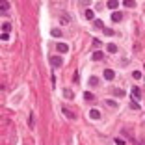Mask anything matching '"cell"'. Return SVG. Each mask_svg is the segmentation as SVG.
Masks as SVG:
<instances>
[{"instance_id":"6da1fadb","label":"cell","mask_w":145,"mask_h":145,"mask_svg":"<svg viewBox=\"0 0 145 145\" xmlns=\"http://www.w3.org/2000/svg\"><path fill=\"white\" fill-rule=\"evenodd\" d=\"M50 65L52 67H61V65H63L61 56H50Z\"/></svg>"},{"instance_id":"7a4b0ae2","label":"cell","mask_w":145,"mask_h":145,"mask_svg":"<svg viewBox=\"0 0 145 145\" xmlns=\"http://www.w3.org/2000/svg\"><path fill=\"white\" fill-rule=\"evenodd\" d=\"M56 50L60 52V54H65V52H69V45H65V43H58V45H56Z\"/></svg>"},{"instance_id":"3957f363","label":"cell","mask_w":145,"mask_h":145,"mask_svg":"<svg viewBox=\"0 0 145 145\" xmlns=\"http://www.w3.org/2000/svg\"><path fill=\"white\" fill-rule=\"evenodd\" d=\"M141 95H143V93H141V89L138 87V86H134V87H132V97H134V101H140Z\"/></svg>"},{"instance_id":"277c9868","label":"cell","mask_w":145,"mask_h":145,"mask_svg":"<svg viewBox=\"0 0 145 145\" xmlns=\"http://www.w3.org/2000/svg\"><path fill=\"white\" fill-rule=\"evenodd\" d=\"M123 21V13L121 11H114L112 13V22H121Z\"/></svg>"},{"instance_id":"5b68a950","label":"cell","mask_w":145,"mask_h":145,"mask_svg":"<svg viewBox=\"0 0 145 145\" xmlns=\"http://www.w3.org/2000/svg\"><path fill=\"white\" fill-rule=\"evenodd\" d=\"M114 76H115V72L112 69H104V78L106 80H114Z\"/></svg>"},{"instance_id":"8992f818","label":"cell","mask_w":145,"mask_h":145,"mask_svg":"<svg viewBox=\"0 0 145 145\" xmlns=\"http://www.w3.org/2000/svg\"><path fill=\"white\" fill-rule=\"evenodd\" d=\"M91 58H93V61H101V60H102V58H104V54H102V52H101V50H95Z\"/></svg>"},{"instance_id":"52a82bcc","label":"cell","mask_w":145,"mask_h":145,"mask_svg":"<svg viewBox=\"0 0 145 145\" xmlns=\"http://www.w3.org/2000/svg\"><path fill=\"white\" fill-rule=\"evenodd\" d=\"M84 15H86V19H87V21H93V19H95L93 9H86V11H84Z\"/></svg>"},{"instance_id":"ba28073f","label":"cell","mask_w":145,"mask_h":145,"mask_svg":"<svg viewBox=\"0 0 145 145\" xmlns=\"http://www.w3.org/2000/svg\"><path fill=\"white\" fill-rule=\"evenodd\" d=\"M89 117H91V119H101V112H99V110H95V108H93V110L89 112Z\"/></svg>"},{"instance_id":"9c48e42d","label":"cell","mask_w":145,"mask_h":145,"mask_svg":"<svg viewBox=\"0 0 145 145\" xmlns=\"http://www.w3.org/2000/svg\"><path fill=\"white\" fill-rule=\"evenodd\" d=\"M9 30H11V24L9 22H2V34H8Z\"/></svg>"},{"instance_id":"30bf717a","label":"cell","mask_w":145,"mask_h":145,"mask_svg":"<svg viewBox=\"0 0 145 145\" xmlns=\"http://www.w3.org/2000/svg\"><path fill=\"white\" fill-rule=\"evenodd\" d=\"M89 86L97 87V86H99V78H97V76H91V78H89Z\"/></svg>"},{"instance_id":"8fae6325","label":"cell","mask_w":145,"mask_h":145,"mask_svg":"<svg viewBox=\"0 0 145 145\" xmlns=\"http://www.w3.org/2000/svg\"><path fill=\"white\" fill-rule=\"evenodd\" d=\"M108 8H110V9H115V8H117V6H119V2H115V0H110V2H108Z\"/></svg>"},{"instance_id":"7c38bea8","label":"cell","mask_w":145,"mask_h":145,"mask_svg":"<svg viewBox=\"0 0 145 145\" xmlns=\"http://www.w3.org/2000/svg\"><path fill=\"white\" fill-rule=\"evenodd\" d=\"M84 99H86V101H93V93H89V91H84Z\"/></svg>"},{"instance_id":"4fadbf2b","label":"cell","mask_w":145,"mask_h":145,"mask_svg":"<svg viewBox=\"0 0 145 145\" xmlns=\"http://www.w3.org/2000/svg\"><path fill=\"white\" fill-rule=\"evenodd\" d=\"M108 52H112V54H115V52H117V47H115L114 43H110V45H108Z\"/></svg>"},{"instance_id":"5bb4252c","label":"cell","mask_w":145,"mask_h":145,"mask_svg":"<svg viewBox=\"0 0 145 145\" xmlns=\"http://www.w3.org/2000/svg\"><path fill=\"white\" fill-rule=\"evenodd\" d=\"M0 9H2V13H6L9 9V4H8V2H2V4H0Z\"/></svg>"},{"instance_id":"9a60e30c","label":"cell","mask_w":145,"mask_h":145,"mask_svg":"<svg viewBox=\"0 0 145 145\" xmlns=\"http://www.w3.org/2000/svg\"><path fill=\"white\" fill-rule=\"evenodd\" d=\"M93 26H95V28H102V30H104V24H102V21H99V19H97V21H93Z\"/></svg>"},{"instance_id":"2e32d148","label":"cell","mask_w":145,"mask_h":145,"mask_svg":"<svg viewBox=\"0 0 145 145\" xmlns=\"http://www.w3.org/2000/svg\"><path fill=\"white\" fill-rule=\"evenodd\" d=\"M52 35H54V37H60V35H61V30H60V28H54V30H52Z\"/></svg>"},{"instance_id":"e0dca14e","label":"cell","mask_w":145,"mask_h":145,"mask_svg":"<svg viewBox=\"0 0 145 145\" xmlns=\"http://www.w3.org/2000/svg\"><path fill=\"white\" fill-rule=\"evenodd\" d=\"M123 4L127 6V8H134V6H136V2H134V0H130V2H128V0H127V2H123Z\"/></svg>"},{"instance_id":"ac0fdd59","label":"cell","mask_w":145,"mask_h":145,"mask_svg":"<svg viewBox=\"0 0 145 145\" xmlns=\"http://www.w3.org/2000/svg\"><path fill=\"white\" fill-rule=\"evenodd\" d=\"M63 95H65L67 99H72V91H71V89H63Z\"/></svg>"},{"instance_id":"d6986e66","label":"cell","mask_w":145,"mask_h":145,"mask_svg":"<svg viewBox=\"0 0 145 145\" xmlns=\"http://www.w3.org/2000/svg\"><path fill=\"white\" fill-rule=\"evenodd\" d=\"M63 114H65V115H67L69 119H74V115H72V114H71V112H69V110H67V108H63Z\"/></svg>"},{"instance_id":"ffe728a7","label":"cell","mask_w":145,"mask_h":145,"mask_svg":"<svg viewBox=\"0 0 145 145\" xmlns=\"http://www.w3.org/2000/svg\"><path fill=\"white\" fill-rule=\"evenodd\" d=\"M130 108H132V110H140V104H138L136 101H132V102H130Z\"/></svg>"},{"instance_id":"44dd1931","label":"cell","mask_w":145,"mask_h":145,"mask_svg":"<svg viewBox=\"0 0 145 145\" xmlns=\"http://www.w3.org/2000/svg\"><path fill=\"white\" fill-rule=\"evenodd\" d=\"M132 76L136 78V80H140V78H141V71H134V72H132Z\"/></svg>"},{"instance_id":"7402d4cb","label":"cell","mask_w":145,"mask_h":145,"mask_svg":"<svg viewBox=\"0 0 145 145\" xmlns=\"http://www.w3.org/2000/svg\"><path fill=\"white\" fill-rule=\"evenodd\" d=\"M106 104H108V106H117V102H115V101H112V99H108V101H106Z\"/></svg>"},{"instance_id":"603a6c76","label":"cell","mask_w":145,"mask_h":145,"mask_svg":"<svg viewBox=\"0 0 145 145\" xmlns=\"http://www.w3.org/2000/svg\"><path fill=\"white\" fill-rule=\"evenodd\" d=\"M104 35H114V30L112 28H104Z\"/></svg>"},{"instance_id":"cb8c5ba5","label":"cell","mask_w":145,"mask_h":145,"mask_svg":"<svg viewBox=\"0 0 145 145\" xmlns=\"http://www.w3.org/2000/svg\"><path fill=\"white\" fill-rule=\"evenodd\" d=\"M114 93L117 95V97H123V95H125V91H123V89H114Z\"/></svg>"},{"instance_id":"d4e9b609","label":"cell","mask_w":145,"mask_h":145,"mask_svg":"<svg viewBox=\"0 0 145 145\" xmlns=\"http://www.w3.org/2000/svg\"><path fill=\"white\" fill-rule=\"evenodd\" d=\"M115 143H117V145H125V141L121 140V138H115Z\"/></svg>"},{"instance_id":"484cf974","label":"cell","mask_w":145,"mask_h":145,"mask_svg":"<svg viewBox=\"0 0 145 145\" xmlns=\"http://www.w3.org/2000/svg\"><path fill=\"white\" fill-rule=\"evenodd\" d=\"M9 39V34H2V41H8Z\"/></svg>"}]
</instances>
